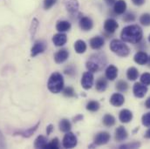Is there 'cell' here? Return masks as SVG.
Masks as SVG:
<instances>
[{"label": "cell", "instance_id": "obj_19", "mask_svg": "<svg viewBox=\"0 0 150 149\" xmlns=\"http://www.w3.org/2000/svg\"><path fill=\"white\" fill-rule=\"evenodd\" d=\"M133 119V113L128 109H123L121 110L119 114V119L122 123H128Z\"/></svg>", "mask_w": 150, "mask_h": 149}, {"label": "cell", "instance_id": "obj_40", "mask_svg": "<svg viewBox=\"0 0 150 149\" xmlns=\"http://www.w3.org/2000/svg\"><path fill=\"white\" fill-rule=\"evenodd\" d=\"M56 2L57 0H44V8L45 10H49L56 4Z\"/></svg>", "mask_w": 150, "mask_h": 149}, {"label": "cell", "instance_id": "obj_47", "mask_svg": "<svg viewBox=\"0 0 150 149\" xmlns=\"http://www.w3.org/2000/svg\"><path fill=\"white\" fill-rule=\"evenodd\" d=\"M145 107H146L147 108L150 109V97L146 100V102H145Z\"/></svg>", "mask_w": 150, "mask_h": 149}, {"label": "cell", "instance_id": "obj_10", "mask_svg": "<svg viewBox=\"0 0 150 149\" xmlns=\"http://www.w3.org/2000/svg\"><path fill=\"white\" fill-rule=\"evenodd\" d=\"M69 57V52L66 49H61L59 52H57L54 55V60L57 64H62L65 61L67 60Z\"/></svg>", "mask_w": 150, "mask_h": 149}, {"label": "cell", "instance_id": "obj_17", "mask_svg": "<svg viewBox=\"0 0 150 149\" xmlns=\"http://www.w3.org/2000/svg\"><path fill=\"white\" fill-rule=\"evenodd\" d=\"M127 136H128V133L124 126H119L115 130L114 137L117 141H124L125 140H127Z\"/></svg>", "mask_w": 150, "mask_h": 149}, {"label": "cell", "instance_id": "obj_9", "mask_svg": "<svg viewBox=\"0 0 150 149\" xmlns=\"http://www.w3.org/2000/svg\"><path fill=\"white\" fill-rule=\"evenodd\" d=\"M64 5L70 14H75L79 10L78 0H64Z\"/></svg>", "mask_w": 150, "mask_h": 149}, {"label": "cell", "instance_id": "obj_20", "mask_svg": "<svg viewBox=\"0 0 150 149\" xmlns=\"http://www.w3.org/2000/svg\"><path fill=\"white\" fill-rule=\"evenodd\" d=\"M67 41V37L66 34L60 32V33H58V34H55L53 37H52V42L53 44L56 45V46H62L64 45Z\"/></svg>", "mask_w": 150, "mask_h": 149}, {"label": "cell", "instance_id": "obj_49", "mask_svg": "<svg viewBox=\"0 0 150 149\" xmlns=\"http://www.w3.org/2000/svg\"><path fill=\"white\" fill-rule=\"evenodd\" d=\"M147 63L149 64V66L150 67V57H149V59H148V62Z\"/></svg>", "mask_w": 150, "mask_h": 149}, {"label": "cell", "instance_id": "obj_3", "mask_svg": "<svg viewBox=\"0 0 150 149\" xmlns=\"http://www.w3.org/2000/svg\"><path fill=\"white\" fill-rule=\"evenodd\" d=\"M110 50L120 57H127L130 53L129 47L121 40L112 39L110 43Z\"/></svg>", "mask_w": 150, "mask_h": 149}, {"label": "cell", "instance_id": "obj_43", "mask_svg": "<svg viewBox=\"0 0 150 149\" xmlns=\"http://www.w3.org/2000/svg\"><path fill=\"white\" fill-rule=\"evenodd\" d=\"M133 4L134 5H137V6H141L142 4H144L145 3V0H132Z\"/></svg>", "mask_w": 150, "mask_h": 149}, {"label": "cell", "instance_id": "obj_1", "mask_svg": "<svg viewBox=\"0 0 150 149\" xmlns=\"http://www.w3.org/2000/svg\"><path fill=\"white\" fill-rule=\"evenodd\" d=\"M143 36V32L142 28L137 25H127L121 31L120 37L124 42L131 43V44H138Z\"/></svg>", "mask_w": 150, "mask_h": 149}, {"label": "cell", "instance_id": "obj_39", "mask_svg": "<svg viewBox=\"0 0 150 149\" xmlns=\"http://www.w3.org/2000/svg\"><path fill=\"white\" fill-rule=\"evenodd\" d=\"M141 147L140 142H133V143H128L126 145H121L119 147V148H139Z\"/></svg>", "mask_w": 150, "mask_h": 149}, {"label": "cell", "instance_id": "obj_32", "mask_svg": "<svg viewBox=\"0 0 150 149\" xmlns=\"http://www.w3.org/2000/svg\"><path fill=\"white\" fill-rule=\"evenodd\" d=\"M116 89L120 92V93H123V92H126L127 89H128V85L126 81L124 80H120L117 82L116 84Z\"/></svg>", "mask_w": 150, "mask_h": 149}, {"label": "cell", "instance_id": "obj_21", "mask_svg": "<svg viewBox=\"0 0 150 149\" xmlns=\"http://www.w3.org/2000/svg\"><path fill=\"white\" fill-rule=\"evenodd\" d=\"M90 59H92V60H93L95 63H97V64L100 66V69H102V68L106 66V64H107V59H106L105 56L102 55V54H100V53L93 54V55L91 57Z\"/></svg>", "mask_w": 150, "mask_h": 149}, {"label": "cell", "instance_id": "obj_45", "mask_svg": "<svg viewBox=\"0 0 150 149\" xmlns=\"http://www.w3.org/2000/svg\"><path fill=\"white\" fill-rule=\"evenodd\" d=\"M116 1H117V0H105L106 4H107L108 5H109V6L113 5V4H114V3H115Z\"/></svg>", "mask_w": 150, "mask_h": 149}, {"label": "cell", "instance_id": "obj_12", "mask_svg": "<svg viewBox=\"0 0 150 149\" xmlns=\"http://www.w3.org/2000/svg\"><path fill=\"white\" fill-rule=\"evenodd\" d=\"M39 124H40V122H38L35 126H32V127L26 129V130H24V131H18V132L15 133L14 135H19V136H22V137H24V138H30V137L33 136V133L37 131Z\"/></svg>", "mask_w": 150, "mask_h": 149}, {"label": "cell", "instance_id": "obj_48", "mask_svg": "<svg viewBox=\"0 0 150 149\" xmlns=\"http://www.w3.org/2000/svg\"><path fill=\"white\" fill-rule=\"evenodd\" d=\"M145 138L150 139V128L146 132V133H145Z\"/></svg>", "mask_w": 150, "mask_h": 149}, {"label": "cell", "instance_id": "obj_4", "mask_svg": "<svg viewBox=\"0 0 150 149\" xmlns=\"http://www.w3.org/2000/svg\"><path fill=\"white\" fill-rule=\"evenodd\" d=\"M78 143V140L77 137L75 136L74 133H71V132H67L64 138H63V147L65 148H73L77 146Z\"/></svg>", "mask_w": 150, "mask_h": 149}, {"label": "cell", "instance_id": "obj_42", "mask_svg": "<svg viewBox=\"0 0 150 149\" xmlns=\"http://www.w3.org/2000/svg\"><path fill=\"white\" fill-rule=\"evenodd\" d=\"M6 148V143H5V138L3 134V133L0 131V148Z\"/></svg>", "mask_w": 150, "mask_h": 149}, {"label": "cell", "instance_id": "obj_8", "mask_svg": "<svg viewBox=\"0 0 150 149\" xmlns=\"http://www.w3.org/2000/svg\"><path fill=\"white\" fill-rule=\"evenodd\" d=\"M46 49V45L43 41H37L31 49V56L36 57L38 54L43 53Z\"/></svg>", "mask_w": 150, "mask_h": 149}, {"label": "cell", "instance_id": "obj_13", "mask_svg": "<svg viewBox=\"0 0 150 149\" xmlns=\"http://www.w3.org/2000/svg\"><path fill=\"white\" fill-rule=\"evenodd\" d=\"M79 26L85 32L90 31L93 26V20L88 17H83L79 19Z\"/></svg>", "mask_w": 150, "mask_h": 149}, {"label": "cell", "instance_id": "obj_46", "mask_svg": "<svg viewBox=\"0 0 150 149\" xmlns=\"http://www.w3.org/2000/svg\"><path fill=\"white\" fill-rule=\"evenodd\" d=\"M82 119H83V116L82 115H78V116H76L74 119V122H77V121H79V120H82Z\"/></svg>", "mask_w": 150, "mask_h": 149}, {"label": "cell", "instance_id": "obj_30", "mask_svg": "<svg viewBox=\"0 0 150 149\" xmlns=\"http://www.w3.org/2000/svg\"><path fill=\"white\" fill-rule=\"evenodd\" d=\"M103 124L108 126V127H111L114 124H115V118L111 115V114H106L104 117H103Z\"/></svg>", "mask_w": 150, "mask_h": 149}, {"label": "cell", "instance_id": "obj_7", "mask_svg": "<svg viewBox=\"0 0 150 149\" xmlns=\"http://www.w3.org/2000/svg\"><path fill=\"white\" fill-rule=\"evenodd\" d=\"M134 95L136 98H143L148 93V87L142 83H135L133 87Z\"/></svg>", "mask_w": 150, "mask_h": 149}, {"label": "cell", "instance_id": "obj_5", "mask_svg": "<svg viewBox=\"0 0 150 149\" xmlns=\"http://www.w3.org/2000/svg\"><path fill=\"white\" fill-rule=\"evenodd\" d=\"M93 74L91 72H86L81 78V85L85 90H89L93 85Z\"/></svg>", "mask_w": 150, "mask_h": 149}, {"label": "cell", "instance_id": "obj_24", "mask_svg": "<svg viewBox=\"0 0 150 149\" xmlns=\"http://www.w3.org/2000/svg\"><path fill=\"white\" fill-rule=\"evenodd\" d=\"M75 52L79 54H82L86 51V44L83 40H77L74 43Z\"/></svg>", "mask_w": 150, "mask_h": 149}, {"label": "cell", "instance_id": "obj_38", "mask_svg": "<svg viewBox=\"0 0 150 149\" xmlns=\"http://www.w3.org/2000/svg\"><path fill=\"white\" fill-rule=\"evenodd\" d=\"M142 125L147 126V127H149L150 126V112L145 113L142 118Z\"/></svg>", "mask_w": 150, "mask_h": 149}, {"label": "cell", "instance_id": "obj_11", "mask_svg": "<svg viewBox=\"0 0 150 149\" xmlns=\"http://www.w3.org/2000/svg\"><path fill=\"white\" fill-rule=\"evenodd\" d=\"M118 27H119V25L116 22V20L113 18H108L105 21L104 29L108 33H110V34L113 33L118 29Z\"/></svg>", "mask_w": 150, "mask_h": 149}, {"label": "cell", "instance_id": "obj_18", "mask_svg": "<svg viewBox=\"0 0 150 149\" xmlns=\"http://www.w3.org/2000/svg\"><path fill=\"white\" fill-rule=\"evenodd\" d=\"M134 62L137 63L138 65H141V66H143L145 64H147L148 62V59H149V56L146 52H138L134 57Z\"/></svg>", "mask_w": 150, "mask_h": 149}, {"label": "cell", "instance_id": "obj_23", "mask_svg": "<svg viewBox=\"0 0 150 149\" xmlns=\"http://www.w3.org/2000/svg\"><path fill=\"white\" fill-rule=\"evenodd\" d=\"M56 29L57 31H59V32H67L71 29V24L68 21L66 20H61L59 21L56 25Z\"/></svg>", "mask_w": 150, "mask_h": 149}, {"label": "cell", "instance_id": "obj_44", "mask_svg": "<svg viewBox=\"0 0 150 149\" xmlns=\"http://www.w3.org/2000/svg\"><path fill=\"white\" fill-rule=\"evenodd\" d=\"M52 130H53V126H52V125H49V126L46 127V134H47V135H50V134L52 133Z\"/></svg>", "mask_w": 150, "mask_h": 149}, {"label": "cell", "instance_id": "obj_41", "mask_svg": "<svg viewBox=\"0 0 150 149\" xmlns=\"http://www.w3.org/2000/svg\"><path fill=\"white\" fill-rule=\"evenodd\" d=\"M124 21L126 22H133L134 19H135V16L134 13L132 12H129V13H127L125 16H124Z\"/></svg>", "mask_w": 150, "mask_h": 149}, {"label": "cell", "instance_id": "obj_29", "mask_svg": "<svg viewBox=\"0 0 150 149\" xmlns=\"http://www.w3.org/2000/svg\"><path fill=\"white\" fill-rule=\"evenodd\" d=\"M139 76V72L135 67H130L127 71V77L129 80H136Z\"/></svg>", "mask_w": 150, "mask_h": 149}, {"label": "cell", "instance_id": "obj_36", "mask_svg": "<svg viewBox=\"0 0 150 149\" xmlns=\"http://www.w3.org/2000/svg\"><path fill=\"white\" fill-rule=\"evenodd\" d=\"M63 94H64V96H66L67 98H72V97H74L75 96V91L74 90L73 87L68 86V87H67V88L64 89Z\"/></svg>", "mask_w": 150, "mask_h": 149}, {"label": "cell", "instance_id": "obj_6", "mask_svg": "<svg viewBox=\"0 0 150 149\" xmlns=\"http://www.w3.org/2000/svg\"><path fill=\"white\" fill-rule=\"evenodd\" d=\"M110 134L108 132H100L94 137V144L97 146H102L107 144L110 141Z\"/></svg>", "mask_w": 150, "mask_h": 149}, {"label": "cell", "instance_id": "obj_16", "mask_svg": "<svg viewBox=\"0 0 150 149\" xmlns=\"http://www.w3.org/2000/svg\"><path fill=\"white\" fill-rule=\"evenodd\" d=\"M125 102V98L120 93H113L110 98V103L113 107H121Z\"/></svg>", "mask_w": 150, "mask_h": 149}, {"label": "cell", "instance_id": "obj_31", "mask_svg": "<svg viewBox=\"0 0 150 149\" xmlns=\"http://www.w3.org/2000/svg\"><path fill=\"white\" fill-rule=\"evenodd\" d=\"M100 109V103L98 101H89L86 105V110L90 112H97Z\"/></svg>", "mask_w": 150, "mask_h": 149}, {"label": "cell", "instance_id": "obj_33", "mask_svg": "<svg viewBox=\"0 0 150 149\" xmlns=\"http://www.w3.org/2000/svg\"><path fill=\"white\" fill-rule=\"evenodd\" d=\"M140 23L144 26L150 25V13H144L140 18Z\"/></svg>", "mask_w": 150, "mask_h": 149}, {"label": "cell", "instance_id": "obj_22", "mask_svg": "<svg viewBox=\"0 0 150 149\" xmlns=\"http://www.w3.org/2000/svg\"><path fill=\"white\" fill-rule=\"evenodd\" d=\"M118 76V69L114 66H109L106 69V78L109 80H114Z\"/></svg>", "mask_w": 150, "mask_h": 149}, {"label": "cell", "instance_id": "obj_2", "mask_svg": "<svg viewBox=\"0 0 150 149\" xmlns=\"http://www.w3.org/2000/svg\"><path fill=\"white\" fill-rule=\"evenodd\" d=\"M48 90L52 93H59L64 88V78L59 73H53L47 82Z\"/></svg>", "mask_w": 150, "mask_h": 149}, {"label": "cell", "instance_id": "obj_37", "mask_svg": "<svg viewBox=\"0 0 150 149\" xmlns=\"http://www.w3.org/2000/svg\"><path fill=\"white\" fill-rule=\"evenodd\" d=\"M141 82L144 84L145 85H150V73H145L141 76Z\"/></svg>", "mask_w": 150, "mask_h": 149}, {"label": "cell", "instance_id": "obj_15", "mask_svg": "<svg viewBox=\"0 0 150 149\" xmlns=\"http://www.w3.org/2000/svg\"><path fill=\"white\" fill-rule=\"evenodd\" d=\"M90 46L92 49L93 50H100L105 44V41L103 39L102 37H100V36H96V37H93V38L90 39Z\"/></svg>", "mask_w": 150, "mask_h": 149}, {"label": "cell", "instance_id": "obj_34", "mask_svg": "<svg viewBox=\"0 0 150 149\" xmlns=\"http://www.w3.org/2000/svg\"><path fill=\"white\" fill-rule=\"evenodd\" d=\"M45 148L48 149H58L59 148V141L58 138H54L53 140H52L50 142L47 143V145L45 146Z\"/></svg>", "mask_w": 150, "mask_h": 149}, {"label": "cell", "instance_id": "obj_50", "mask_svg": "<svg viewBox=\"0 0 150 149\" xmlns=\"http://www.w3.org/2000/svg\"><path fill=\"white\" fill-rule=\"evenodd\" d=\"M149 41L150 42V35H149Z\"/></svg>", "mask_w": 150, "mask_h": 149}, {"label": "cell", "instance_id": "obj_25", "mask_svg": "<svg viewBox=\"0 0 150 149\" xmlns=\"http://www.w3.org/2000/svg\"><path fill=\"white\" fill-rule=\"evenodd\" d=\"M47 143V139L43 135H39L34 141V147L35 148H45Z\"/></svg>", "mask_w": 150, "mask_h": 149}, {"label": "cell", "instance_id": "obj_35", "mask_svg": "<svg viewBox=\"0 0 150 149\" xmlns=\"http://www.w3.org/2000/svg\"><path fill=\"white\" fill-rule=\"evenodd\" d=\"M38 28V20L37 18H33V20L32 22V25H31V27H30V33H31L32 37L35 36Z\"/></svg>", "mask_w": 150, "mask_h": 149}, {"label": "cell", "instance_id": "obj_26", "mask_svg": "<svg viewBox=\"0 0 150 149\" xmlns=\"http://www.w3.org/2000/svg\"><path fill=\"white\" fill-rule=\"evenodd\" d=\"M96 90L98 92H104L108 87V81L104 78H99L96 81Z\"/></svg>", "mask_w": 150, "mask_h": 149}, {"label": "cell", "instance_id": "obj_28", "mask_svg": "<svg viewBox=\"0 0 150 149\" xmlns=\"http://www.w3.org/2000/svg\"><path fill=\"white\" fill-rule=\"evenodd\" d=\"M86 69H87L89 72H91V73H96V72L101 70L100 67V66H99L97 63H95L93 60H92V59L88 60V61L86 63Z\"/></svg>", "mask_w": 150, "mask_h": 149}, {"label": "cell", "instance_id": "obj_27", "mask_svg": "<svg viewBox=\"0 0 150 149\" xmlns=\"http://www.w3.org/2000/svg\"><path fill=\"white\" fill-rule=\"evenodd\" d=\"M59 129L60 131L64 132V133H67V132H70L71 128H72V125H71V122L67 119H63L60 120L59 124Z\"/></svg>", "mask_w": 150, "mask_h": 149}, {"label": "cell", "instance_id": "obj_14", "mask_svg": "<svg viewBox=\"0 0 150 149\" xmlns=\"http://www.w3.org/2000/svg\"><path fill=\"white\" fill-rule=\"evenodd\" d=\"M127 10V4L125 0H117L113 4V11L115 14L121 15Z\"/></svg>", "mask_w": 150, "mask_h": 149}]
</instances>
